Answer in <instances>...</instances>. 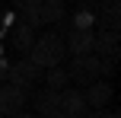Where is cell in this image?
Here are the masks:
<instances>
[{
	"instance_id": "obj_1",
	"label": "cell",
	"mask_w": 121,
	"mask_h": 118,
	"mask_svg": "<svg viewBox=\"0 0 121 118\" xmlns=\"http://www.w3.org/2000/svg\"><path fill=\"white\" fill-rule=\"evenodd\" d=\"M26 54H29V61L35 64V67H42V70L57 67V64L67 57L64 35H60V32H45V35H35V45H32Z\"/></svg>"
},
{
	"instance_id": "obj_2",
	"label": "cell",
	"mask_w": 121,
	"mask_h": 118,
	"mask_svg": "<svg viewBox=\"0 0 121 118\" xmlns=\"http://www.w3.org/2000/svg\"><path fill=\"white\" fill-rule=\"evenodd\" d=\"M38 80H42V67H35L32 61H16V64H10V67H6V83L26 89L29 96H32V89H35Z\"/></svg>"
},
{
	"instance_id": "obj_3",
	"label": "cell",
	"mask_w": 121,
	"mask_h": 118,
	"mask_svg": "<svg viewBox=\"0 0 121 118\" xmlns=\"http://www.w3.org/2000/svg\"><path fill=\"white\" fill-rule=\"evenodd\" d=\"M67 77H70V83H77V86H89L92 80H99V57L96 54H80L70 61V67H67Z\"/></svg>"
},
{
	"instance_id": "obj_4",
	"label": "cell",
	"mask_w": 121,
	"mask_h": 118,
	"mask_svg": "<svg viewBox=\"0 0 121 118\" xmlns=\"http://www.w3.org/2000/svg\"><path fill=\"white\" fill-rule=\"evenodd\" d=\"M57 109H60L67 118H86V112H89L83 89H77V86H64V89L57 93Z\"/></svg>"
},
{
	"instance_id": "obj_5",
	"label": "cell",
	"mask_w": 121,
	"mask_h": 118,
	"mask_svg": "<svg viewBox=\"0 0 121 118\" xmlns=\"http://www.w3.org/2000/svg\"><path fill=\"white\" fill-rule=\"evenodd\" d=\"M64 48H67V54H73V57L92 54V51H96V32L92 29H70L64 35Z\"/></svg>"
},
{
	"instance_id": "obj_6",
	"label": "cell",
	"mask_w": 121,
	"mask_h": 118,
	"mask_svg": "<svg viewBox=\"0 0 121 118\" xmlns=\"http://www.w3.org/2000/svg\"><path fill=\"white\" fill-rule=\"evenodd\" d=\"M26 89L13 86V83H0V115L3 118H13L16 112H22L26 109Z\"/></svg>"
},
{
	"instance_id": "obj_7",
	"label": "cell",
	"mask_w": 121,
	"mask_h": 118,
	"mask_svg": "<svg viewBox=\"0 0 121 118\" xmlns=\"http://www.w3.org/2000/svg\"><path fill=\"white\" fill-rule=\"evenodd\" d=\"M83 96H86V105H89V109H108L112 99H115V86L99 77V80H92L89 86L83 89Z\"/></svg>"
},
{
	"instance_id": "obj_8",
	"label": "cell",
	"mask_w": 121,
	"mask_h": 118,
	"mask_svg": "<svg viewBox=\"0 0 121 118\" xmlns=\"http://www.w3.org/2000/svg\"><path fill=\"white\" fill-rule=\"evenodd\" d=\"M96 57H112V61H118L121 54V29H99L96 35Z\"/></svg>"
},
{
	"instance_id": "obj_9",
	"label": "cell",
	"mask_w": 121,
	"mask_h": 118,
	"mask_svg": "<svg viewBox=\"0 0 121 118\" xmlns=\"http://www.w3.org/2000/svg\"><path fill=\"white\" fill-rule=\"evenodd\" d=\"M32 102H35V115L38 118L51 115L57 109V89H48V86H45V89H38V93L32 89Z\"/></svg>"
},
{
	"instance_id": "obj_10",
	"label": "cell",
	"mask_w": 121,
	"mask_h": 118,
	"mask_svg": "<svg viewBox=\"0 0 121 118\" xmlns=\"http://www.w3.org/2000/svg\"><path fill=\"white\" fill-rule=\"evenodd\" d=\"M32 45H35V29L26 22H16V29H13V48L16 51H29Z\"/></svg>"
},
{
	"instance_id": "obj_11",
	"label": "cell",
	"mask_w": 121,
	"mask_h": 118,
	"mask_svg": "<svg viewBox=\"0 0 121 118\" xmlns=\"http://www.w3.org/2000/svg\"><path fill=\"white\" fill-rule=\"evenodd\" d=\"M42 80H45L48 89H57V93H60L64 86H70V77H67V70L60 67V64H57V67H48V70L42 74Z\"/></svg>"
},
{
	"instance_id": "obj_12",
	"label": "cell",
	"mask_w": 121,
	"mask_h": 118,
	"mask_svg": "<svg viewBox=\"0 0 121 118\" xmlns=\"http://www.w3.org/2000/svg\"><path fill=\"white\" fill-rule=\"evenodd\" d=\"M38 16H42V26L64 22V3H38Z\"/></svg>"
},
{
	"instance_id": "obj_13",
	"label": "cell",
	"mask_w": 121,
	"mask_h": 118,
	"mask_svg": "<svg viewBox=\"0 0 121 118\" xmlns=\"http://www.w3.org/2000/svg\"><path fill=\"white\" fill-rule=\"evenodd\" d=\"M70 22H73L70 29H92V26H96V10H92V6H80L70 16Z\"/></svg>"
},
{
	"instance_id": "obj_14",
	"label": "cell",
	"mask_w": 121,
	"mask_h": 118,
	"mask_svg": "<svg viewBox=\"0 0 121 118\" xmlns=\"http://www.w3.org/2000/svg\"><path fill=\"white\" fill-rule=\"evenodd\" d=\"M19 13H22V19H19V22L32 26V29H38V26H42V16H38V6H26V10H19Z\"/></svg>"
},
{
	"instance_id": "obj_15",
	"label": "cell",
	"mask_w": 121,
	"mask_h": 118,
	"mask_svg": "<svg viewBox=\"0 0 121 118\" xmlns=\"http://www.w3.org/2000/svg\"><path fill=\"white\" fill-rule=\"evenodd\" d=\"M86 118H121V112L118 109H89Z\"/></svg>"
},
{
	"instance_id": "obj_16",
	"label": "cell",
	"mask_w": 121,
	"mask_h": 118,
	"mask_svg": "<svg viewBox=\"0 0 121 118\" xmlns=\"http://www.w3.org/2000/svg\"><path fill=\"white\" fill-rule=\"evenodd\" d=\"M42 3V0H13V6H16V10H26V6H38Z\"/></svg>"
},
{
	"instance_id": "obj_17",
	"label": "cell",
	"mask_w": 121,
	"mask_h": 118,
	"mask_svg": "<svg viewBox=\"0 0 121 118\" xmlns=\"http://www.w3.org/2000/svg\"><path fill=\"white\" fill-rule=\"evenodd\" d=\"M13 118H38V115H35V112H26V109H22V112H16Z\"/></svg>"
},
{
	"instance_id": "obj_18",
	"label": "cell",
	"mask_w": 121,
	"mask_h": 118,
	"mask_svg": "<svg viewBox=\"0 0 121 118\" xmlns=\"http://www.w3.org/2000/svg\"><path fill=\"white\" fill-rule=\"evenodd\" d=\"M45 118H67V115L60 112V109H54V112H51V115H45Z\"/></svg>"
},
{
	"instance_id": "obj_19",
	"label": "cell",
	"mask_w": 121,
	"mask_h": 118,
	"mask_svg": "<svg viewBox=\"0 0 121 118\" xmlns=\"http://www.w3.org/2000/svg\"><path fill=\"white\" fill-rule=\"evenodd\" d=\"M42 3H67V0H42Z\"/></svg>"
},
{
	"instance_id": "obj_20",
	"label": "cell",
	"mask_w": 121,
	"mask_h": 118,
	"mask_svg": "<svg viewBox=\"0 0 121 118\" xmlns=\"http://www.w3.org/2000/svg\"><path fill=\"white\" fill-rule=\"evenodd\" d=\"M0 118H3V115H0Z\"/></svg>"
}]
</instances>
